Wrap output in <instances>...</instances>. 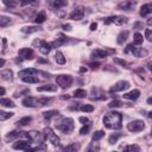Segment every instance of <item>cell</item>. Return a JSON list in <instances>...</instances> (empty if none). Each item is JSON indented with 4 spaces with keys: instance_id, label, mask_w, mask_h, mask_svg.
Here are the masks:
<instances>
[{
    "instance_id": "19",
    "label": "cell",
    "mask_w": 152,
    "mask_h": 152,
    "mask_svg": "<svg viewBox=\"0 0 152 152\" xmlns=\"http://www.w3.org/2000/svg\"><path fill=\"white\" fill-rule=\"evenodd\" d=\"M152 13V4H145L141 6L140 8V15L141 17H145L147 14H151Z\"/></svg>"
},
{
    "instance_id": "59",
    "label": "cell",
    "mask_w": 152,
    "mask_h": 152,
    "mask_svg": "<svg viewBox=\"0 0 152 152\" xmlns=\"http://www.w3.org/2000/svg\"><path fill=\"white\" fill-rule=\"evenodd\" d=\"M151 133H152V129H151Z\"/></svg>"
},
{
    "instance_id": "3",
    "label": "cell",
    "mask_w": 152,
    "mask_h": 152,
    "mask_svg": "<svg viewBox=\"0 0 152 152\" xmlns=\"http://www.w3.org/2000/svg\"><path fill=\"white\" fill-rule=\"evenodd\" d=\"M52 99H37V97H32V96H27L23 100V104L25 107H42V106H46L49 102H51Z\"/></svg>"
},
{
    "instance_id": "55",
    "label": "cell",
    "mask_w": 152,
    "mask_h": 152,
    "mask_svg": "<svg viewBox=\"0 0 152 152\" xmlns=\"http://www.w3.org/2000/svg\"><path fill=\"white\" fill-rule=\"evenodd\" d=\"M147 103H148V104H152V97H148V99H147Z\"/></svg>"
},
{
    "instance_id": "9",
    "label": "cell",
    "mask_w": 152,
    "mask_h": 152,
    "mask_svg": "<svg viewBox=\"0 0 152 152\" xmlns=\"http://www.w3.org/2000/svg\"><path fill=\"white\" fill-rule=\"evenodd\" d=\"M128 88H129V82H127V81H119L113 87H110L109 91L110 93H118V91H124V90H126Z\"/></svg>"
},
{
    "instance_id": "53",
    "label": "cell",
    "mask_w": 152,
    "mask_h": 152,
    "mask_svg": "<svg viewBox=\"0 0 152 152\" xmlns=\"http://www.w3.org/2000/svg\"><path fill=\"white\" fill-rule=\"evenodd\" d=\"M147 25H150V26H152V18H150V19L147 20Z\"/></svg>"
},
{
    "instance_id": "33",
    "label": "cell",
    "mask_w": 152,
    "mask_h": 152,
    "mask_svg": "<svg viewBox=\"0 0 152 152\" xmlns=\"http://www.w3.org/2000/svg\"><path fill=\"white\" fill-rule=\"evenodd\" d=\"M133 44L134 45H140V44H142V36L140 34V33H134V36H133Z\"/></svg>"
},
{
    "instance_id": "43",
    "label": "cell",
    "mask_w": 152,
    "mask_h": 152,
    "mask_svg": "<svg viewBox=\"0 0 152 152\" xmlns=\"http://www.w3.org/2000/svg\"><path fill=\"white\" fill-rule=\"evenodd\" d=\"M145 38L148 42H152V30L151 28H146L145 30Z\"/></svg>"
},
{
    "instance_id": "17",
    "label": "cell",
    "mask_w": 152,
    "mask_h": 152,
    "mask_svg": "<svg viewBox=\"0 0 152 152\" xmlns=\"http://www.w3.org/2000/svg\"><path fill=\"white\" fill-rule=\"evenodd\" d=\"M108 56V51L102 50V49H96L91 52V57L94 59H101V58H106Z\"/></svg>"
},
{
    "instance_id": "36",
    "label": "cell",
    "mask_w": 152,
    "mask_h": 152,
    "mask_svg": "<svg viewBox=\"0 0 152 152\" xmlns=\"http://www.w3.org/2000/svg\"><path fill=\"white\" fill-rule=\"evenodd\" d=\"M103 135H104V132H103V131H96V132L93 134L91 139H93V141H97V140H100Z\"/></svg>"
},
{
    "instance_id": "2",
    "label": "cell",
    "mask_w": 152,
    "mask_h": 152,
    "mask_svg": "<svg viewBox=\"0 0 152 152\" xmlns=\"http://www.w3.org/2000/svg\"><path fill=\"white\" fill-rule=\"evenodd\" d=\"M55 127L64 134H70L74 129V120L71 118H59L55 122Z\"/></svg>"
},
{
    "instance_id": "22",
    "label": "cell",
    "mask_w": 152,
    "mask_h": 152,
    "mask_svg": "<svg viewBox=\"0 0 152 152\" xmlns=\"http://www.w3.org/2000/svg\"><path fill=\"white\" fill-rule=\"evenodd\" d=\"M0 76H1V78L5 80V81H12V80H13V72H12V70H10V69L2 70V71L0 72Z\"/></svg>"
},
{
    "instance_id": "20",
    "label": "cell",
    "mask_w": 152,
    "mask_h": 152,
    "mask_svg": "<svg viewBox=\"0 0 152 152\" xmlns=\"http://www.w3.org/2000/svg\"><path fill=\"white\" fill-rule=\"evenodd\" d=\"M56 90H57V86L53 84H44L37 87V91H56Z\"/></svg>"
},
{
    "instance_id": "6",
    "label": "cell",
    "mask_w": 152,
    "mask_h": 152,
    "mask_svg": "<svg viewBox=\"0 0 152 152\" xmlns=\"http://www.w3.org/2000/svg\"><path fill=\"white\" fill-rule=\"evenodd\" d=\"M44 135H45V139H48L53 146H58L59 145V138L57 137V134L50 127L44 128Z\"/></svg>"
},
{
    "instance_id": "4",
    "label": "cell",
    "mask_w": 152,
    "mask_h": 152,
    "mask_svg": "<svg viewBox=\"0 0 152 152\" xmlns=\"http://www.w3.org/2000/svg\"><path fill=\"white\" fill-rule=\"evenodd\" d=\"M56 83L63 88V89H66L71 86L72 83V76L70 75H65V74H62V75H57L56 76Z\"/></svg>"
},
{
    "instance_id": "16",
    "label": "cell",
    "mask_w": 152,
    "mask_h": 152,
    "mask_svg": "<svg viewBox=\"0 0 152 152\" xmlns=\"http://www.w3.org/2000/svg\"><path fill=\"white\" fill-rule=\"evenodd\" d=\"M38 48H39V51L43 55H48L51 51V49H52L51 44H49L48 42H44V40H39V46Z\"/></svg>"
},
{
    "instance_id": "41",
    "label": "cell",
    "mask_w": 152,
    "mask_h": 152,
    "mask_svg": "<svg viewBox=\"0 0 152 152\" xmlns=\"http://www.w3.org/2000/svg\"><path fill=\"white\" fill-rule=\"evenodd\" d=\"M78 148H80V146H78L76 142H74V144H71V145L65 146L63 150H64V151H77Z\"/></svg>"
},
{
    "instance_id": "29",
    "label": "cell",
    "mask_w": 152,
    "mask_h": 152,
    "mask_svg": "<svg viewBox=\"0 0 152 152\" xmlns=\"http://www.w3.org/2000/svg\"><path fill=\"white\" fill-rule=\"evenodd\" d=\"M65 5H68V0H53L52 1V6L55 8H61V7H64Z\"/></svg>"
},
{
    "instance_id": "14",
    "label": "cell",
    "mask_w": 152,
    "mask_h": 152,
    "mask_svg": "<svg viewBox=\"0 0 152 152\" xmlns=\"http://www.w3.org/2000/svg\"><path fill=\"white\" fill-rule=\"evenodd\" d=\"M18 53H19V56L23 59H32L33 58V50L32 49H28V48L20 49Z\"/></svg>"
},
{
    "instance_id": "10",
    "label": "cell",
    "mask_w": 152,
    "mask_h": 152,
    "mask_svg": "<svg viewBox=\"0 0 152 152\" xmlns=\"http://www.w3.org/2000/svg\"><path fill=\"white\" fill-rule=\"evenodd\" d=\"M84 17V7L83 6H77L74 8V11L70 14V19L72 20H81Z\"/></svg>"
},
{
    "instance_id": "40",
    "label": "cell",
    "mask_w": 152,
    "mask_h": 152,
    "mask_svg": "<svg viewBox=\"0 0 152 152\" xmlns=\"http://www.w3.org/2000/svg\"><path fill=\"white\" fill-rule=\"evenodd\" d=\"M121 101H119V100H113V101H110L109 103H108V107L109 108H118V107H121Z\"/></svg>"
},
{
    "instance_id": "37",
    "label": "cell",
    "mask_w": 152,
    "mask_h": 152,
    "mask_svg": "<svg viewBox=\"0 0 152 152\" xmlns=\"http://www.w3.org/2000/svg\"><path fill=\"white\" fill-rule=\"evenodd\" d=\"M124 150L125 151H128V152H139L140 151V147L138 145H128Z\"/></svg>"
},
{
    "instance_id": "49",
    "label": "cell",
    "mask_w": 152,
    "mask_h": 152,
    "mask_svg": "<svg viewBox=\"0 0 152 152\" xmlns=\"http://www.w3.org/2000/svg\"><path fill=\"white\" fill-rule=\"evenodd\" d=\"M96 28H97V24H96V23H91V24H90V30H91V31H95Z\"/></svg>"
},
{
    "instance_id": "32",
    "label": "cell",
    "mask_w": 152,
    "mask_h": 152,
    "mask_svg": "<svg viewBox=\"0 0 152 152\" xmlns=\"http://www.w3.org/2000/svg\"><path fill=\"white\" fill-rule=\"evenodd\" d=\"M45 19H46V17H45V12H39V13L36 15L34 21H36L37 24H42V23L45 21Z\"/></svg>"
},
{
    "instance_id": "39",
    "label": "cell",
    "mask_w": 152,
    "mask_h": 152,
    "mask_svg": "<svg viewBox=\"0 0 152 152\" xmlns=\"http://www.w3.org/2000/svg\"><path fill=\"white\" fill-rule=\"evenodd\" d=\"M120 137H121V135H120L119 133H114V134H112V135L108 138V142H109V144H115Z\"/></svg>"
},
{
    "instance_id": "58",
    "label": "cell",
    "mask_w": 152,
    "mask_h": 152,
    "mask_svg": "<svg viewBox=\"0 0 152 152\" xmlns=\"http://www.w3.org/2000/svg\"><path fill=\"white\" fill-rule=\"evenodd\" d=\"M150 69H151V71H152V66H150Z\"/></svg>"
},
{
    "instance_id": "5",
    "label": "cell",
    "mask_w": 152,
    "mask_h": 152,
    "mask_svg": "<svg viewBox=\"0 0 152 152\" xmlns=\"http://www.w3.org/2000/svg\"><path fill=\"white\" fill-rule=\"evenodd\" d=\"M128 21V19L124 15H112V17H107L103 19V23L106 25H109V24H115V25H124Z\"/></svg>"
},
{
    "instance_id": "12",
    "label": "cell",
    "mask_w": 152,
    "mask_h": 152,
    "mask_svg": "<svg viewBox=\"0 0 152 152\" xmlns=\"http://www.w3.org/2000/svg\"><path fill=\"white\" fill-rule=\"evenodd\" d=\"M134 6H135L134 0H125L118 5V8L121 11H132L134 8Z\"/></svg>"
},
{
    "instance_id": "25",
    "label": "cell",
    "mask_w": 152,
    "mask_h": 152,
    "mask_svg": "<svg viewBox=\"0 0 152 152\" xmlns=\"http://www.w3.org/2000/svg\"><path fill=\"white\" fill-rule=\"evenodd\" d=\"M0 104L4 106V107H8V108L15 107V104H14V102H13L12 100H10V99H4V97L0 99Z\"/></svg>"
},
{
    "instance_id": "23",
    "label": "cell",
    "mask_w": 152,
    "mask_h": 152,
    "mask_svg": "<svg viewBox=\"0 0 152 152\" xmlns=\"http://www.w3.org/2000/svg\"><path fill=\"white\" fill-rule=\"evenodd\" d=\"M128 34H129V32H128L127 30H125V31H121V32L118 34V39H116V42H118L119 44H122L124 42H126V40H127V38H128Z\"/></svg>"
},
{
    "instance_id": "11",
    "label": "cell",
    "mask_w": 152,
    "mask_h": 152,
    "mask_svg": "<svg viewBox=\"0 0 152 152\" xmlns=\"http://www.w3.org/2000/svg\"><path fill=\"white\" fill-rule=\"evenodd\" d=\"M30 137H31V141H33L36 144H43L44 140H45L44 133L37 132V131H31L30 132Z\"/></svg>"
},
{
    "instance_id": "38",
    "label": "cell",
    "mask_w": 152,
    "mask_h": 152,
    "mask_svg": "<svg viewBox=\"0 0 152 152\" xmlns=\"http://www.w3.org/2000/svg\"><path fill=\"white\" fill-rule=\"evenodd\" d=\"M80 109H81L82 112H84V113H90V112L94 110V107H93L91 104H82V106L80 107Z\"/></svg>"
},
{
    "instance_id": "50",
    "label": "cell",
    "mask_w": 152,
    "mask_h": 152,
    "mask_svg": "<svg viewBox=\"0 0 152 152\" xmlns=\"http://www.w3.org/2000/svg\"><path fill=\"white\" fill-rule=\"evenodd\" d=\"M62 27H63V30H65V31H70V30H71V28H70L71 26H70L69 24H66V25H63Z\"/></svg>"
},
{
    "instance_id": "1",
    "label": "cell",
    "mask_w": 152,
    "mask_h": 152,
    "mask_svg": "<svg viewBox=\"0 0 152 152\" xmlns=\"http://www.w3.org/2000/svg\"><path fill=\"white\" fill-rule=\"evenodd\" d=\"M103 125L109 129H120L122 127V114L119 112H109L103 116Z\"/></svg>"
},
{
    "instance_id": "47",
    "label": "cell",
    "mask_w": 152,
    "mask_h": 152,
    "mask_svg": "<svg viewBox=\"0 0 152 152\" xmlns=\"http://www.w3.org/2000/svg\"><path fill=\"white\" fill-rule=\"evenodd\" d=\"M89 66H90L91 69H97V68L100 66V63H99V62H91V63H89Z\"/></svg>"
},
{
    "instance_id": "35",
    "label": "cell",
    "mask_w": 152,
    "mask_h": 152,
    "mask_svg": "<svg viewBox=\"0 0 152 152\" xmlns=\"http://www.w3.org/2000/svg\"><path fill=\"white\" fill-rule=\"evenodd\" d=\"M8 24H11V19L7 18V17H5V15H1V17H0V26H1V27H5V26H7Z\"/></svg>"
},
{
    "instance_id": "24",
    "label": "cell",
    "mask_w": 152,
    "mask_h": 152,
    "mask_svg": "<svg viewBox=\"0 0 152 152\" xmlns=\"http://www.w3.org/2000/svg\"><path fill=\"white\" fill-rule=\"evenodd\" d=\"M58 114H59V112H58V110L51 109V110H46V112H44V113H43V116H44V119L50 120V119H52L53 116H57Z\"/></svg>"
},
{
    "instance_id": "54",
    "label": "cell",
    "mask_w": 152,
    "mask_h": 152,
    "mask_svg": "<svg viewBox=\"0 0 152 152\" xmlns=\"http://www.w3.org/2000/svg\"><path fill=\"white\" fill-rule=\"evenodd\" d=\"M5 64V59L4 58H1V61H0V66H2Z\"/></svg>"
},
{
    "instance_id": "46",
    "label": "cell",
    "mask_w": 152,
    "mask_h": 152,
    "mask_svg": "<svg viewBox=\"0 0 152 152\" xmlns=\"http://www.w3.org/2000/svg\"><path fill=\"white\" fill-rule=\"evenodd\" d=\"M4 4H5L6 6H8V7H14V6L17 5L14 0H4Z\"/></svg>"
},
{
    "instance_id": "42",
    "label": "cell",
    "mask_w": 152,
    "mask_h": 152,
    "mask_svg": "<svg viewBox=\"0 0 152 152\" xmlns=\"http://www.w3.org/2000/svg\"><path fill=\"white\" fill-rule=\"evenodd\" d=\"M89 129H90V124H86V125L80 129V134L84 135V134H87V133L89 132Z\"/></svg>"
},
{
    "instance_id": "34",
    "label": "cell",
    "mask_w": 152,
    "mask_h": 152,
    "mask_svg": "<svg viewBox=\"0 0 152 152\" xmlns=\"http://www.w3.org/2000/svg\"><path fill=\"white\" fill-rule=\"evenodd\" d=\"M14 115V113H11V112H4V110H0V120L1 121H5L6 119H10Z\"/></svg>"
},
{
    "instance_id": "57",
    "label": "cell",
    "mask_w": 152,
    "mask_h": 152,
    "mask_svg": "<svg viewBox=\"0 0 152 152\" xmlns=\"http://www.w3.org/2000/svg\"><path fill=\"white\" fill-rule=\"evenodd\" d=\"M148 118H150V119H152V112H150V113H148Z\"/></svg>"
},
{
    "instance_id": "52",
    "label": "cell",
    "mask_w": 152,
    "mask_h": 152,
    "mask_svg": "<svg viewBox=\"0 0 152 152\" xmlns=\"http://www.w3.org/2000/svg\"><path fill=\"white\" fill-rule=\"evenodd\" d=\"M4 94H5V89L1 87V88H0V95H4Z\"/></svg>"
},
{
    "instance_id": "18",
    "label": "cell",
    "mask_w": 152,
    "mask_h": 152,
    "mask_svg": "<svg viewBox=\"0 0 152 152\" xmlns=\"http://www.w3.org/2000/svg\"><path fill=\"white\" fill-rule=\"evenodd\" d=\"M140 96V90L139 89H133L126 94H124V99L126 100H137Z\"/></svg>"
},
{
    "instance_id": "26",
    "label": "cell",
    "mask_w": 152,
    "mask_h": 152,
    "mask_svg": "<svg viewBox=\"0 0 152 152\" xmlns=\"http://www.w3.org/2000/svg\"><path fill=\"white\" fill-rule=\"evenodd\" d=\"M42 28L38 27V26H25L21 28V32L24 33H33V32H37V31H40Z\"/></svg>"
},
{
    "instance_id": "8",
    "label": "cell",
    "mask_w": 152,
    "mask_h": 152,
    "mask_svg": "<svg viewBox=\"0 0 152 152\" xmlns=\"http://www.w3.org/2000/svg\"><path fill=\"white\" fill-rule=\"evenodd\" d=\"M30 140L28 139H20L19 138V140H17L13 145H12V147L14 148V150H21V151H28V148H30V142H28Z\"/></svg>"
},
{
    "instance_id": "27",
    "label": "cell",
    "mask_w": 152,
    "mask_h": 152,
    "mask_svg": "<svg viewBox=\"0 0 152 152\" xmlns=\"http://www.w3.org/2000/svg\"><path fill=\"white\" fill-rule=\"evenodd\" d=\"M55 59H56V62H57V64H65V57H64V55L61 52V51H57L56 52V55H55Z\"/></svg>"
},
{
    "instance_id": "56",
    "label": "cell",
    "mask_w": 152,
    "mask_h": 152,
    "mask_svg": "<svg viewBox=\"0 0 152 152\" xmlns=\"http://www.w3.org/2000/svg\"><path fill=\"white\" fill-rule=\"evenodd\" d=\"M86 70H87V69H86V68H81V70H80V71H81V72H84V71H86Z\"/></svg>"
},
{
    "instance_id": "21",
    "label": "cell",
    "mask_w": 152,
    "mask_h": 152,
    "mask_svg": "<svg viewBox=\"0 0 152 152\" xmlns=\"http://www.w3.org/2000/svg\"><path fill=\"white\" fill-rule=\"evenodd\" d=\"M132 53H133L135 57L142 58V57H146V56H147V50H145L144 48H135Z\"/></svg>"
},
{
    "instance_id": "13",
    "label": "cell",
    "mask_w": 152,
    "mask_h": 152,
    "mask_svg": "<svg viewBox=\"0 0 152 152\" xmlns=\"http://www.w3.org/2000/svg\"><path fill=\"white\" fill-rule=\"evenodd\" d=\"M89 97L91 100H104L106 99L104 93L99 88H93L91 91H90V96Z\"/></svg>"
},
{
    "instance_id": "30",
    "label": "cell",
    "mask_w": 152,
    "mask_h": 152,
    "mask_svg": "<svg viewBox=\"0 0 152 152\" xmlns=\"http://www.w3.org/2000/svg\"><path fill=\"white\" fill-rule=\"evenodd\" d=\"M23 81L25 83H38L39 78L37 76H25V77H23Z\"/></svg>"
},
{
    "instance_id": "48",
    "label": "cell",
    "mask_w": 152,
    "mask_h": 152,
    "mask_svg": "<svg viewBox=\"0 0 152 152\" xmlns=\"http://www.w3.org/2000/svg\"><path fill=\"white\" fill-rule=\"evenodd\" d=\"M80 121H81L83 125L89 124V119H88V118H86V116H81V118H80Z\"/></svg>"
},
{
    "instance_id": "28",
    "label": "cell",
    "mask_w": 152,
    "mask_h": 152,
    "mask_svg": "<svg viewBox=\"0 0 152 152\" xmlns=\"http://www.w3.org/2000/svg\"><path fill=\"white\" fill-rule=\"evenodd\" d=\"M31 120H32L31 116H24V118H21V119H19L17 121V125L18 126H26V125H28L31 122Z\"/></svg>"
},
{
    "instance_id": "31",
    "label": "cell",
    "mask_w": 152,
    "mask_h": 152,
    "mask_svg": "<svg viewBox=\"0 0 152 152\" xmlns=\"http://www.w3.org/2000/svg\"><path fill=\"white\" fill-rule=\"evenodd\" d=\"M74 96L77 97V99H83V97L87 96V91L84 89H76L74 91Z\"/></svg>"
},
{
    "instance_id": "45",
    "label": "cell",
    "mask_w": 152,
    "mask_h": 152,
    "mask_svg": "<svg viewBox=\"0 0 152 152\" xmlns=\"http://www.w3.org/2000/svg\"><path fill=\"white\" fill-rule=\"evenodd\" d=\"M134 49H135V46H134L133 43H132V44H128V45L126 46V49H125V52H126V53H128V52H133Z\"/></svg>"
},
{
    "instance_id": "44",
    "label": "cell",
    "mask_w": 152,
    "mask_h": 152,
    "mask_svg": "<svg viewBox=\"0 0 152 152\" xmlns=\"http://www.w3.org/2000/svg\"><path fill=\"white\" fill-rule=\"evenodd\" d=\"M114 62L115 63H118V64H120V65H122V66H125V68H128L127 65V62L126 61H124V59H119V58H114Z\"/></svg>"
},
{
    "instance_id": "7",
    "label": "cell",
    "mask_w": 152,
    "mask_h": 152,
    "mask_svg": "<svg viewBox=\"0 0 152 152\" xmlns=\"http://www.w3.org/2000/svg\"><path fill=\"white\" fill-rule=\"evenodd\" d=\"M145 128V122L142 120H133L127 124V129L129 132H140Z\"/></svg>"
},
{
    "instance_id": "51",
    "label": "cell",
    "mask_w": 152,
    "mask_h": 152,
    "mask_svg": "<svg viewBox=\"0 0 152 152\" xmlns=\"http://www.w3.org/2000/svg\"><path fill=\"white\" fill-rule=\"evenodd\" d=\"M20 4H21V5H26V4H30V0H20Z\"/></svg>"
},
{
    "instance_id": "15",
    "label": "cell",
    "mask_w": 152,
    "mask_h": 152,
    "mask_svg": "<svg viewBox=\"0 0 152 152\" xmlns=\"http://www.w3.org/2000/svg\"><path fill=\"white\" fill-rule=\"evenodd\" d=\"M39 74V71L37 70V69H34V68H27V69H24V70H21V71H19V76L23 78V77H25V76H36V75H38Z\"/></svg>"
}]
</instances>
